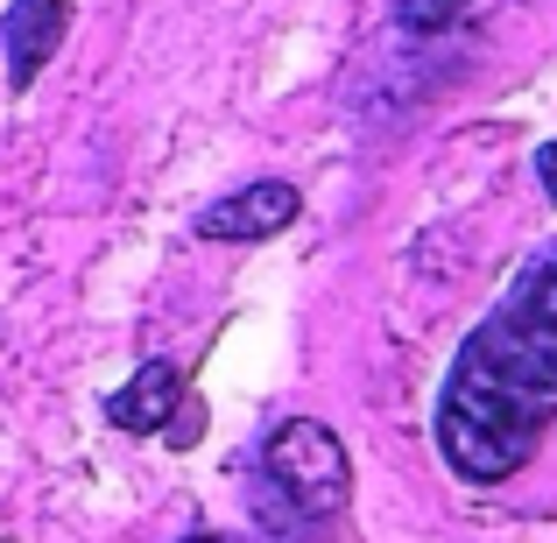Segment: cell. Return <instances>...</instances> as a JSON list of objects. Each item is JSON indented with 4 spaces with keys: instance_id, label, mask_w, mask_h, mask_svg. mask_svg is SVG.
I'll return each instance as SVG.
<instances>
[{
    "instance_id": "cell-1",
    "label": "cell",
    "mask_w": 557,
    "mask_h": 543,
    "mask_svg": "<svg viewBox=\"0 0 557 543\" xmlns=\"http://www.w3.org/2000/svg\"><path fill=\"white\" fill-rule=\"evenodd\" d=\"M557 423V261H530L502 311L480 318L437 395V452L494 488L522 473Z\"/></svg>"
},
{
    "instance_id": "cell-2",
    "label": "cell",
    "mask_w": 557,
    "mask_h": 543,
    "mask_svg": "<svg viewBox=\"0 0 557 543\" xmlns=\"http://www.w3.org/2000/svg\"><path fill=\"white\" fill-rule=\"evenodd\" d=\"M261 473H269V494L283 502L289 522H339L346 502H354L346 445H339V431L318 423V417L275 423L269 452H261Z\"/></svg>"
},
{
    "instance_id": "cell-3",
    "label": "cell",
    "mask_w": 557,
    "mask_h": 543,
    "mask_svg": "<svg viewBox=\"0 0 557 543\" xmlns=\"http://www.w3.org/2000/svg\"><path fill=\"white\" fill-rule=\"evenodd\" d=\"M297 212H304L297 184H283V177H261V184L233 190V198L205 205V212H198V233H205V240H269V233L297 226Z\"/></svg>"
},
{
    "instance_id": "cell-4",
    "label": "cell",
    "mask_w": 557,
    "mask_h": 543,
    "mask_svg": "<svg viewBox=\"0 0 557 543\" xmlns=\"http://www.w3.org/2000/svg\"><path fill=\"white\" fill-rule=\"evenodd\" d=\"M0 42H8V85H36V71L64 42V0H14L0 14Z\"/></svg>"
},
{
    "instance_id": "cell-5",
    "label": "cell",
    "mask_w": 557,
    "mask_h": 543,
    "mask_svg": "<svg viewBox=\"0 0 557 543\" xmlns=\"http://www.w3.org/2000/svg\"><path fill=\"white\" fill-rule=\"evenodd\" d=\"M177 395H184L177 367H170V360H141L135 374H127V388L107 395V423H113V431H127V437H149V431H163V423H170Z\"/></svg>"
},
{
    "instance_id": "cell-6",
    "label": "cell",
    "mask_w": 557,
    "mask_h": 543,
    "mask_svg": "<svg viewBox=\"0 0 557 543\" xmlns=\"http://www.w3.org/2000/svg\"><path fill=\"white\" fill-rule=\"evenodd\" d=\"M536 177H544L550 205H557V141H544V149H536Z\"/></svg>"
},
{
    "instance_id": "cell-7",
    "label": "cell",
    "mask_w": 557,
    "mask_h": 543,
    "mask_svg": "<svg viewBox=\"0 0 557 543\" xmlns=\"http://www.w3.org/2000/svg\"><path fill=\"white\" fill-rule=\"evenodd\" d=\"M184 543H247V536H219V530H198V536H184Z\"/></svg>"
},
{
    "instance_id": "cell-8",
    "label": "cell",
    "mask_w": 557,
    "mask_h": 543,
    "mask_svg": "<svg viewBox=\"0 0 557 543\" xmlns=\"http://www.w3.org/2000/svg\"><path fill=\"white\" fill-rule=\"evenodd\" d=\"M451 8H466V0H451Z\"/></svg>"
}]
</instances>
